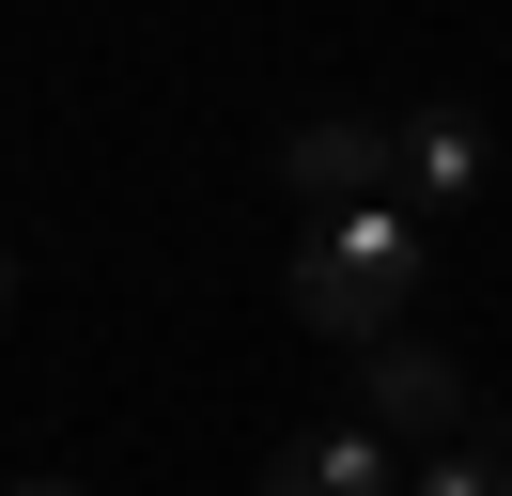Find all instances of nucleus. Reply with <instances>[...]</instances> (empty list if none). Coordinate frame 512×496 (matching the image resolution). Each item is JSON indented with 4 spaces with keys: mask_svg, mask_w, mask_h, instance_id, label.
Masks as SVG:
<instances>
[{
    "mask_svg": "<svg viewBox=\"0 0 512 496\" xmlns=\"http://www.w3.org/2000/svg\"><path fill=\"white\" fill-rule=\"evenodd\" d=\"M280 295H295V326H311V341H357V357H373V341L404 326V295H419V217H404V202L326 217V233L280 264Z\"/></svg>",
    "mask_w": 512,
    "mask_h": 496,
    "instance_id": "1",
    "label": "nucleus"
},
{
    "mask_svg": "<svg viewBox=\"0 0 512 496\" xmlns=\"http://www.w3.org/2000/svg\"><path fill=\"white\" fill-rule=\"evenodd\" d=\"M280 202L311 217V233H326V217H373V202H404V140H388L373 109H326V124H295V140H280Z\"/></svg>",
    "mask_w": 512,
    "mask_h": 496,
    "instance_id": "2",
    "label": "nucleus"
},
{
    "mask_svg": "<svg viewBox=\"0 0 512 496\" xmlns=\"http://www.w3.org/2000/svg\"><path fill=\"white\" fill-rule=\"evenodd\" d=\"M357 403H373V434H388V450H404V434H419V450H435V434H466V372H450L419 326H388L373 357H357Z\"/></svg>",
    "mask_w": 512,
    "mask_h": 496,
    "instance_id": "3",
    "label": "nucleus"
},
{
    "mask_svg": "<svg viewBox=\"0 0 512 496\" xmlns=\"http://www.w3.org/2000/svg\"><path fill=\"white\" fill-rule=\"evenodd\" d=\"M264 496H404V450H388L373 419L357 434H280V450H264Z\"/></svg>",
    "mask_w": 512,
    "mask_h": 496,
    "instance_id": "4",
    "label": "nucleus"
},
{
    "mask_svg": "<svg viewBox=\"0 0 512 496\" xmlns=\"http://www.w3.org/2000/svg\"><path fill=\"white\" fill-rule=\"evenodd\" d=\"M404 171H419V202H466L481 186V109H419L404 124Z\"/></svg>",
    "mask_w": 512,
    "mask_h": 496,
    "instance_id": "5",
    "label": "nucleus"
},
{
    "mask_svg": "<svg viewBox=\"0 0 512 496\" xmlns=\"http://www.w3.org/2000/svg\"><path fill=\"white\" fill-rule=\"evenodd\" d=\"M404 496H512V465H497V450H450V465H419Z\"/></svg>",
    "mask_w": 512,
    "mask_h": 496,
    "instance_id": "6",
    "label": "nucleus"
},
{
    "mask_svg": "<svg viewBox=\"0 0 512 496\" xmlns=\"http://www.w3.org/2000/svg\"><path fill=\"white\" fill-rule=\"evenodd\" d=\"M16 496H78V481H16Z\"/></svg>",
    "mask_w": 512,
    "mask_h": 496,
    "instance_id": "7",
    "label": "nucleus"
},
{
    "mask_svg": "<svg viewBox=\"0 0 512 496\" xmlns=\"http://www.w3.org/2000/svg\"><path fill=\"white\" fill-rule=\"evenodd\" d=\"M0 310H16V264H0Z\"/></svg>",
    "mask_w": 512,
    "mask_h": 496,
    "instance_id": "8",
    "label": "nucleus"
}]
</instances>
